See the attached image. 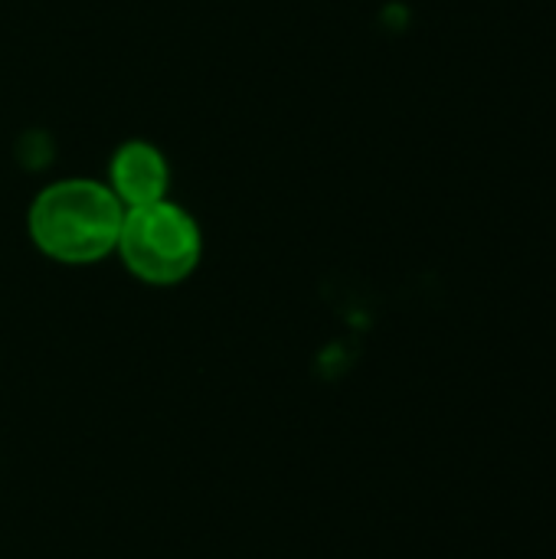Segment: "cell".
I'll list each match as a JSON object with an SVG mask.
<instances>
[{
  "label": "cell",
  "instance_id": "cell-1",
  "mask_svg": "<svg viewBox=\"0 0 556 559\" xmlns=\"http://www.w3.org/2000/svg\"><path fill=\"white\" fill-rule=\"evenodd\" d=\"M125 206L98 180H56L43 187L26 213L33 246L62 265H92L115 252Z\"/></svg>",
  "mask_w": 556,
  "mask_h": 559
},
{
  "label": "cell",
  "instance_id": "cell-2",
  "mask_svg": "<svg viewBox=\"0 0 556 559\" xmlns=\"http://www.w3.org/2000/svg\"><path fill=\"white\" fill-rule=\"evenodd\" d=\"M115 252L125 269L144 285H177L193 275L203 255V233L197 219L174 200L125 210Z\"/></svg>",
  "mask_w": 556,
  "mask_h": 559
},
{
  "label": "cell",
  "instance_id": "cell-3",
  "mask_svg": "<svg viewBox=\"0 0 556 559\" xmlns=\"http://www.w3.org/2000/svg\"><path fill=\"white\" fill-rule=\"evenodd\" d=\"M115 200L125 210L147 206L167 200L170 187V164L164 151L151 141H125L108 160V183Z\"/></svg>",
  "mask_w": 556,
  "mask_h": 559
}]
</instances>
